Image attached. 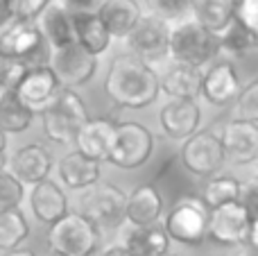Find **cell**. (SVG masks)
<instances>
[{
  "label": "cell",
  "instance_id": "cell-33",
  "mask_svg": "<svg viewBox=\"0 0 258 256\" xmlns=\"http://www.w3.org/2000/svg\"><path fill=\"white\" fill-rule=\"evenodd\" d=\"M236 118L258 125V80L249 82L240 91V95L236 100Z\"/></svg>",
  "mask_w": 258,
  "mask_h": 256
},
{
  "label": "cell",
  "instance_id": "cell-42",
  "mask_svg": "<svg viewBox=\"0 0 258 256\" xmlns=\"http://www.w3.org/2000/svg\"><path fill=\"white\" fill-rule=\"evenodd\" d=\"M5 256H36L32 249H27V247H18V249H12V252H7Z\"/></svg>",
  "mask_w": 258,
  "mask_h": 256
},
{
  "label": "cell",
  "instance_id": "cell-6",
  "mask_svg": "<svg viewBox=\"0 0 258 256\" xmlns=\"http://www.w3.org/2000/svg\"><path fill=\"white\" fill-rule=\"evenodd\" d=\"M209 207L200 198H181L165 216V231L170 240L195 247L209 238Z\"/></svg>",
  "mask_w": 258,
  "mask_h": 256
},
{
  "label": "cell",
  "instance_id": "cell-35",
  "mask_svg": "<svg viewBox=\"0 0 258 256\" xmlns=\"http://www.w3.org/2000/svg\"><path fill=\"white\" fill-rule=\"evenodd\" d=\"M190 3L192 0H147V7L159 18L170 21V18H181L186 12H190Z\"/></svg>",
  "mask_w": 258,
  "mask_h": 256
},
{
  "label": "cell",
  "instance_id": "cell-46",
  "mask_svg": "<svg viewBox=\"0 0 258 256\" xmlns=\"http://www.w3.org/2000/svg\"><path fill=\"white\" fill-rule=\"evenodd\" d=\"M3 163H5V157H0V170H3Z\"/></svg>",
  "mask_w": 258,
  "mask_h": 256
},
{
  "label": "cell",
  "instance_id": "cell-4",
  "mask_svg": "<svg viewBox=\"0 0 258 256\" xmlns=\"http://www.w3.org/2000/svg\"><path fill=\"white\" fill-rule=\"evenodd\" d=\"M89 118V109L75 89H61L57 100L41 113L45 136L61 145H75L77 132Z\"/></svg>",
  "mask_w": 258,
  "mask_h": 256
},
{
  "label": "cell",
  "instance_id": "cell-2",
  "mask_svg": "<svg viewBox=\"0 0 258 256\" xmlns=\"http://www.w3.org/2000/svg\"><path fill=\"white\" fill-rule=\"evenodd\" d=\"M50 45L45 41L36 21H21L12 18L0 30V54L14 63H21L23 68L48 66L50 63Z\"/></svg>",
  "mask_w": 258,
  "mask_h": 256
},
{
  "label": "cell",
  "instance_id": "cell-1",
  "mask_svg": "<svg viewBox=\"0 0 258 256\" xmlns=\"http://www.w3.org/2000/svg\"><path fill=\"white\" fill-rule=\"evenodd\" d=\"M104 91L118 107L143 109L159 98L161 77L150 63L132 54H120L109 66Z\"/></svg>",
  "mask_w": 258,
  "mask_h": 256
},
{
  "label": "cell",
  "instance_id": "cell-22",
  "mask_svg": "<svg viewBox=\"0 0 258 256\" xmlns=\"http://www.w3.org/2000/svg\"><path fill=\"white\" fill-rule=\"evenodd\" d=\"M202 68L172 61L161 77V91L174 100H197V95H202Z\"/></svg>",
  "mask_w": 258,
  "mask_h": 256
},
{
  "label": "cell",
  "instance_id": "cell-30",
  "mask_svg": "<svg viewBox=\"0 0 258 256\" xmlns=\"http://www.w3.org/2000/svg\"><path fill=\"white\" fill-rule=\"evenodd\" d=\"M27 236H30V225L21 209L0 211V252L18 249Z\"/></svg>",
  "mask_w": 258,
  "mask_h": 256
},
{
  "label": "cell",
  "instance_id": "cell-45",
  "mask_svg": "<svg viewBox=\"0 0 258 256\" xmlns=\"http://www.w3.org/2000/svg\"><path fill=\"white\" fill-rule=\"evenodd\" d=\"M9 3H12V0H0V9H3V7H9Z\"/></svg>",
  "mask_w": 258,
  "mask_h": 256
},
{
  "label": "cell",
  "instance_id": "cell-16",
  "mask_svg": "<svg viewBox=\"0 0 258 256\" xmlns=\"http://www.w3.org/2000/svg\"><path fill=\"white\" fill-rule=\"evenodd\" d=\"M240 91V77L231 61H215L213 66H209V71H204L202 95L206 98V102L215 104V107H227V104L236 102Z\"/></svg>",
  "mask_w": 258,
  "mask_h": 256
},
{
  "label": "cell",
  "instance_id": "cell-40",
  "mask_svg": "<svg viewBox=\"0 0 258 256\" xmlns=\"http://www.w3.org/2000/svg\"><path fill=\"white\" fill-rule=\"evenodd\" d=\"M247 249L251 252H258V220H251V227H249V236H247Z\"/></svg>",
  "mask_w": 258,
  "mask_h": 256
},
{
  "label": "cell",
  "instance_id": "cell-39",
  "mask_svg": "<svg viewBox=\"0 0 258 256\" xmlns=\"http://www.w3.org/2000/svg\"><path fill=\"white\" fill-rule=\"evenodd\" d=\"M12 75H14V63L9 59L0 57V91L9 89L12 84Z\"/></svg>",
  "mask_w": 258,
  "mask_h": 256
},
{
  "label": "cell",
  "instance_id": "cell-21",
  "mask_svg": "<svg viewBox=\"0 0 258 256\" xmlns=\"http://www.w3.org/2000/svg\"><path fill=\"white\" fill-rule=\"evenodd\" d=\"M163 213V198L154 184H141L127 195V222L134 227L156 225Z\"/></svg>",
  "mask_w": 258,
  "mask_h": 256
},
{
  "label": "cell",
  "instance_id": "cell-32",
  "mask_svg": "<svg viewBox=\"0 0 258 256\" xmlns=\"http://www.w3.org/2000/svg\"><path fill=\"white\" fill-rule=\"evenodd\" d=\"M25 186L9 170H0V211L5 209H21Z\"/></svg>",
  "mask_w": 258,
  "mask_h": 256
},
{
  "label": "cell",
  "instance_id": "cell-17",
  "mask_svg": "<svg viewBox=\"0 0 258 256\" xmlns=\"http://www.w3.org/2000/svg\"><path fill=\"white\" fill-rule=\"evenodd\" d=\"M116 127L118 122L111 118H89L77 132V152L100 163L107 161L113 148V139H116Z\"/></svg>",
  "mask_w": 258,
  "mask_h": 256
},
{
  "label": "cell",
  "instance_id": "cell-31",
  "mask_svg": "<svg viewBox=\"0 0 258 256\" xmlns=\"http://www.w3.org/2000/svg\"><path fill=\"white\" fill-rule=\"evenodd\" d=\"M218 36H220V50H229V52L242 54V52H249V50L258 48L254 34H251L247 27H242L236 18H233L231 25L224 32H220Z\"/></svg>",
  "mask_w": 258,
  "mask_h": 256
},
{
  "label": "cell",
  "instance_id": "cell-47",
  "mask_svg": "<svg viewBox=\"0 0 258 256\" xmlns=\"http://www.w3.org/2000/svg\"><path fill=\"white\" fill-rule=\"evenodd\" d=\"M168 256H174V254H168Z\"/></svg>",
  "mask_w": 258,
  "mask_h": 256
},
{
  "label": "cell",
  "instance_id": "cell-38",
  "mask_svg": "<svg viewBox=\"0 0 258 256\" xmlns=\"http://www.w3.org/2000/svg\"><path fill=\"white\" fill-rule=\"evenodd\" d=\"M68 14H80V12H98L102 0H59Z\"/></svg>",
  "mask_w": 258,
  "mask_h": 256
},
{
  "label": "cell",
  "instance_id": "cell-18",
  "mask_svg": "<svg viewBox=\"0 0 258 256\" xmlns=\"http://www.w3.org/2000/svg\"><path fill=\"white\" fill-rule=\"evenodd\" d=\"M52 163H54L52 154H50L48 150L36 143H30L14 152V157L9 159V172H12L23 186L25 184L36 186L39 181L48 179L50 170H52Z\"/></svg>",
  "mask_w": 258,
  "mask_h": 256
},
{
  "label": "cell",
  "instance_id": "cell-34",
  "mask_svg": "<svg viewBox=\"0 0 258 256\" xmlns=\"http://www.w3.org/2000/svg\"><path fill=\"white\" fill-rule=\"evenodd\" d=\"M50 5H52V0H12L9 3V12H12V18L36 21Z\"/></svg>",
  "mask_w": 258,
  "mask_h": 256
},
{
  "label": "cell",
  "instance_id": "cell-19",
  "mask_svg": "<svg viewBox=\"0 0 258 256\" xmlns=\"http://www.w3.org/2000/svg\"><path fill=\"white\" fill-rule=\"evenodd\" d=\"M30 204H32V211L34 216L39 218L43 225L52 227L54 222H59L63 216L68 213V198L63 193V188L48 179L39 181L36 186H32V195H30Z\"/></svg>",
  "mask_w": 258,
  "mask_h": 256
},
{
  "label": "cell",
  "instance_id": "cell-43",
  "mask_svg": "<svg viewBox=\"0 0 258 256\" xmlns=\"http://www.w3.org/2000/svg\"><path fill=\"white\" fill-rule=\"evenodd\" d=\"M5 150H7V134L0 130V157H5Z\"/></svg>",
  "mask_w": 258,
  "mask_h": 256
},
{
  "label": "cell",
  "instance_id": "cell-27",
  "mask_svg": "<svg viewBox=\"0 0 258 256\" xmlns=\"http://www.w3.org/2000/svg\"><path fill=\"white\" fill-rule=\"evenodd\" d=\"M190 12L206 30L220 34L236 18V0H192Z\"/></svg>",
  "mask_w": 258,
  "mask_h": 256
},
{
  "label": "cell",
  "instance_id": "cell-44",
  "mask_svg": "<svg viewBox=\"0 0 258 256\" xmlns=\"http://www.w3.org/2000/svg\"><path fill=\"white\" fill-rule=\"evenodd\" d=\"M240 256H258V252H251V249H245Z\"/></svg>",
  "mask_w": 258,
  "mask_h": 256
},
{
  "label": "cell",
  "instance_id": "cell-37",
  "mask_svg": "<svg viewBox=\"0 0 258 256\" xmlns=\"http://www.w3.org/2000/svg\"><path fill=\"white\" fill-rule=\"evenodd\" d=\"M238 202L245 207V211L249 213L251 220H258V177H251V179H247L242 184Z\"/></svg>",
  "mask_w": 258,
  "mask_h": 256
},
{
  "label": "cell",
  "instance_id": "cell-29",
  "mask_svg": "<svg viewBox=\"0 0 258 256\" xmlns=\"http://www.w3.org/2000/svg\"><path fill=\"white\" fill-rule=\"evenodd\" d=\"M240 190L242 184L231 175H213L204 181L202 186V202L209 207V211L218 207H224V204H231L240 200Z\"/></svg>",
  "mask_w": 258,
  "mask_h": 256
},
{
  "label": "cell",
  "instance_id": "cell-8",
  "mask_svg": "<svg viewBox=\"0 0 258 256\" xmlns=\"http://www.w3.org/2000/svg\"><path fill=\"white\" fill-rule=\"evenodd\" d=\"M227 154H224L222 136L215 130H200L183 141L181 145V163L188 172L197 177H213L224 166Z\"/></svg>",
  "mask_w": 258,
  "mask_h": 256
},
{
  "label": "cell",
  "instance_id": "cell-11",
  "mask_svg": "<svg viewBox=\"0 0 258 256\" xmlns=\"http://www.w3.org/2000/svg\"><path fill=\"white\" fill-rule=\"evenodd\" d=\"M82 213L104 229H116L127 220V193L116 184H95L82 200Z\"/></svg>",
  "mask_w": 258,
  "mask_h": 256
},
{
  "label": "cell",
  "instance_id": "cell-48",
  "mask_svg": "<svg viewBox=\"0 0 258 256\" xmlns=\"http://www.w3.org/2000/svg\"><path fill=\"white\" fill-rule=\"evenodd\" d=\"M52 256H59V254H52Z\"/></svg>",
  "mask_w": 258,
  "mask_h": 256
},
{
  "label": "cell",
  "instance_id": "cell-10",
  "mask_svg": "<svg viewBox=\"0 0 258 256\" xmlns=\"http://www.w3.org/2000/svg\"><path fill=\"white\" fill-rule=\"evenodd\" d=\"M14 93L18 95L23 104L30 109L32 113H43L50 104L57 100V95L61 93V82H59L57 73L52 71V66H34L27 68L18 82L14 86Z\"/></svg>",
  "mask_w": 258,
  "mask_h": 256
},
{
  "label": "cell",
  "instance_id": "cell-14",
  "mask_svg": "<svg viewBox=\"0 0 258 256\" xmlns=\"http://www.w3.org/2000/svg\"><path fill=\"white\" fill-rule=\"evenodd\" d=\"M161 130L168 139L186 141L195 132H200L202 109L197 100H174L170 98L159 111Z\"/></svg>",
  "mask_w": 258,
  "mask_h": 256
},
{
  "label": "cell",
  "instance_id": "cell-23",
  "mask_svg": "<svg viewBox=\"0 0 258 256\" xmlns=\"http://www.w3.org/2000/svg\"><path fill=\"white\" fill-rule=\"evenodd\" d=\"M122 245L134 256H168L170 236L165 227L150 225V227H134L129 225L122 234Z\"/></svg>",
  "mask_w": 258,
  "mask_h": 256
},
{
  "label": "cell",
  "instance_id": "cell-13",
  "mask_svg": "<svg viewBox=\"0 0 258 256\" xmlns=\"http://www.w3.org/2000/svg\"><path fill=\"white\" fill-rule=\"evenodd\" d=\"M251 218L240 202L218 207L209 216V238L218 245H247Z\"/></svg>",
  "mask_w": 258,
  "mask_h": 256
},
{
  "label": "cell",
  "instance_id": "cell-9",
  "mask_svg": "<svg viewBox=\"0 0 258 256\" xmlns=\"http://www.w3.org/2000/svg\"><path fill=\"white\" fill-rule=\"evenodd\" d=\"M127 50L132 57L141 59L145 63H154L168 57L170 43V25L168 21L159 18L156 14H143L141 21L134 25V30L125 36Z\"/></svg>",
  "mask_w": 258,
  "mask_h": 256
},
{
  "label": "cell",
  "instance_id": "cell-25",
  "mask_svg": "<svg viewBox=\"0 0 258 256\" xmlns=\"http://www.w3.org/2000/svg\"><path fill=\"white\" fill-rule=\"evenodd\" d=\"M73 27H75V41L77 45H82L84 50H89L91 54H102L111 43V34H109L107 25L102 23V18L98 16V12H80L71 14Z\"/></svg>",
  "mask_w": 258,
  "mask_h": 256
},
{
  "label": "cell",
  "instance_id": "cell-3",
  "mask_svg": "<svg viewBox=\"0 0 258 256\" xmlns=\"http://www.w3.org/2000/svg\"><path fill=\"white\" fill-rule=\"evenodd\" d=\"M218 52H220V36L215 32L206 30L195 18L192 21H181L174 27H170L168 57H172V61L202 68Z\"/></svg>",
  "mask_w": 258,
  "mask_h": 256
},
{
  "label": "cell",
  "instance_id": "cell-36",
  "mask_svg": "<svg viewBox=\"0 0 258 256\" xmlns=\"http://www.w3.org/2000/svg\"><path fill=\"white\" fill-rule=\"evenodd\" d=\"M236 21L254 34L258 45V0H236Z\"/></svg>",
  "mask_w": 258,
  "mask_h": 256
},
{
  "label": "cell",
  "instance_id": "cell-5",
  "mask_svg": "<svg viewBox=\"0 0 258 256\" xmlns=\"http://www.w3.org/2000/svg\"><path fill=\"white\" fill-rule=\"evenodd\" d=\"M48 245L59 256H93L100 245V227L84 213H66L50 227Z\"/></svg>",
  "mask_w": 258,
  "mask_h": 256
},
{
  "label": "cell",
  "instance_id": "cell-24",
  "mask_svg": "<svg viewBox=\"0 0 258 256\" xmlns=\"http://www.w3.org/2000/svg\"><path fill=\"white\" fill-rule=\"evenodd\" d=\"M98 16L107 25L111 39L113 36L125 39L134 30V25L141 21L143 9L136 0H102V5L98 7Z\"/></svg>",
  "mask_w": 258,
  "mask_h": 256
},
{
  "label": "cell",
  "instance_id": "cell-41",
  "mask_svg": "<svg viewBox=\"0 0 258 256\" xmlns=\"http://www.w3.org/2000/svg\"><path fill=\"white\" fill-rule=\"evenodd\" d=\"M100 256H134V254L120 243V245H111V247H107Z\"/></svg>",
  "mask_w": 258,
  "mask_h": 256
},
{
  "label": "cell",
  "instance_id": "cell-28",
  "mask_svg": "<svg viewBox=\"0 0 258 256\" xmlns=\"http://www.w3.org/2000/svg\"><path fill=\"white\" fill-rule=\"evenodd\" d=\"M34 120V113L18 100L14 89H5L0 95V130L5 134L25 132Z\"/></svg>",
  "mask_w": 258,
  "mask_h": 256
},
{
  "label": "cell",
  "instance_id": "cell-26",
  "mask_svg": "<svg viewBox=\"0 0 258 256\" xmlns=\"http://www.w3.org/2000/svg\"><path fill=\"white\" fill-rule=\"evenodd\" d=\"M39 27L52 50H61V48H68V45L77 43L73 18L61 5H50L39 16Z\"/></svg>",
  "mask_w": 258,
  "mask_h": 256
},
{
  "label": "cell",
  "instance_id": "cell-12",
  "mask_svg": "<svg viewBox=\"0 0 258 256\" xmlns=\"http://www.w3.org/2000/svg\"><path fill=\"white\" fill-rule=\"evenodd\" d=\"M50 66L57 73L63 89H77L89 80H93L95 71H98V57L84 50L82 45L73 43L68 48L52 50Z\"/></svg>",
  "mask_w": 258,
  "mask_h": 256
},
{
  "label": "cell",
  "instance_id": "cell-7",
  "mask_svg": "<svg viewBox=\"0 0 258 256\" xmlns=\"http://www.w3.org/2000/svg\"><path fill=\"white\" fill-rule=\"evenodd\" d=\"M152 152H154L152 132L136 120H125L118 122L113 148L107 161H111L113 166L122 168V170H136L143 163L150 161Z\"/></svg>",
  "mask_w": 258,
  "mask_h": 256
},
{
  "label": "cell",
  "instance_id": "cell-49",
  "mask_svg": "<svg viewBox=\"0 0 258 256\" xmlns=\"http://www.w3.org/2000/svg\"><path fill=\"white\" fill-rule=\"evenodd\" d=\"M0 57H3V54H0Z\"/></svg>",
  "mask_w": 258,
  "mask_h": 256
},
{
  "label": "cell",
  "instance_id": "cell-20",
  "mask_svg": "<svg viewBox=\"0 0 258 256\" xmlns=\"http://www.w3.org/2000/svg\"><path fill=\"white\" fill-rule=\"evenodd\" d=\"M57 175L59 181H61L66 188L71 190H84L91 188V186L98 184L100 175H102V168H100V161L95 159H89L82 152H71L57 163Z\"/></svg>",
  "mask_w": 258,
  "mask_h": 256
},
{
  "label": "cell",
  "instance_id": "cell-15",
  "mask_svg": "<svg viewBox=\"0 0 258 256\" xmlns=\"http://www.w3.org/2000/svg\"><path fill=\"white\" fill-rule=\"evenodd\" d=\"M222 145L229 161L238 166H249L258 161V125L233 118L222 130Z\"/></svg>",
  "mask_w": 258,
  "mask_h": 256
}]
</instances>
